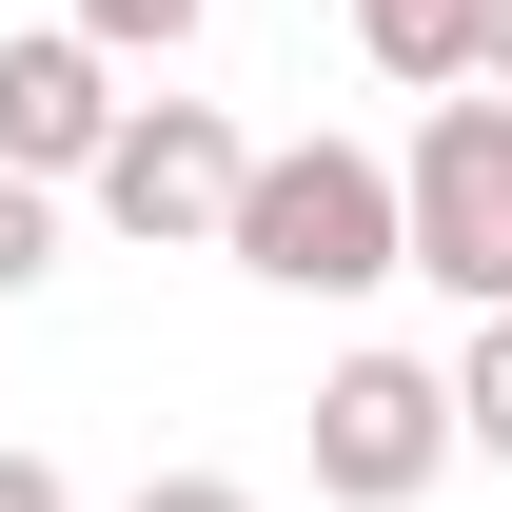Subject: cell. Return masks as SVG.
<instances>
[{"label":"cell","instance_id":"obj_4","mask_svg":"<svg viewBox=\"0 0 512 512\" xmlns=\"http://www.w3.org/2000/svg\"><path fill=\"white\" fill-rule=\"evenodd\" d=\"M453 473V355H335L316 375V493L335 512H414Z\"/></svg>","mask_w":512,"mask_h":512},{"label":"cell","instance_id":"obj_7","mask_svg":"<svg viewBox=\"0 0 512 512\" xmlns=\"http://www.w3.org/2000/svg\"><path fill=\"white\" fill-rule=\"evenodd\" d=\"M453 453H493V473H512V316L453 335Z\"/></svg>","mask_w":512,"mask_h":512},{"label":"cell","instance_id":"obj_11","mask_svg":"<svg viewBox=\"0 0 512 512\" xmlns=\"http://www.w3.org/2000/svg\"><path fill=\"white\" fill-rule=\"evenodd\" d=\"M473 99H512V0H473Z\"/></svg>","mask_w":512,"mask_h":512},{"label":"cell","instance_id":"obj_5","mask_svg":"<svg viewBox=\"0 0 512 512\" xmlns=\"http://www.w3.org/2000/svg\"><path fill=\"white\" fill-rule=\"evenodd\" d=\"M99 138H119V60H99L79 20H40V40H0V178L79 197V178H99Z\"/></svg>","mask_w":512,"mask_h":512},{"label":"cell","instance_id":"obj_9","mask_svg":"<svg viewBox=\"0 0 512 512\" xmlns=\"http://www.w3.org/2000/svg\"><path fill=\"white\" fill-rule=\"evenodd\" d=\"M119 512H256V493H237V473H138Z\"/></svg>","mask_w":512,"mask_h":512},{"label":"cell","instance_id":"obj_8","mask_svg":"<svg viewBox=\"0 0 512 512\" xmlns=\"http://www.w3.org/2000/svg\"><path fill=\"white\" fill-rule=\"evenodd\" d=\"M40 276H60V197H40V178H0V316H20Z\"/></svg>","mask_w":512,"mask_h":512},{"label":"cell","instance_id":"obj_10","mask_svg":"<svg viewBox=\"0 0 512 512\" xmlns=\"http://www.w3.org/2000/svg\"><path fill=\"white\" fill-rule=\"evenodd\" d=\"M0 512H79V493H60V453H20V434H0Z\"/></svg>","mask_w":512,"mask_h":512},{"label":"cell","instance_id":"obj_2","mask_svg":"<svg viewBox=\"0 0 512 512\" xmlns=\"http://www.w3.org/2000/svg\"><path fill=\"white\" fill-rule=\"evenodd\" d=\"M394 256L453 316H512V99H434L394 158Z\"/></svg>","mask_w":512,"mask_h":512},{"label":"cell","instance_id":"obj_6","mask_svg":"<svg viewBox=\"0 0 512 512\" xmlns=\"http://www.w3.org/2000/svg\"><path fill=\"white\" fill-rule=\"evenodd\" d=\"M355 60L414 99H473V0H355Z\"/></svg>","mask_w":512,"mask_h":512},{"label":"cell","instance_id":"obj_3","mask_svg":"<svg viewBox=\"0 0 512 512\" xmlns=\"http://www.w3.org/2000/svg\"><path fill=\"white\" fill-rule=\"evenodd\" d=\"M237 178H256V138L217 119V99H119V138H99V217H119L138 256H217L237 237Z\"/></svg>","mask_w":512,"mask_h":512},{"label":"cell","instance_id":"obj_1","mask_svg":"<svg viewBox=\"0 0 512 512\" xmlns=\"http://www.w3.org/2000/svg\"><path fill=\"white\" fill-rule=\"evenodd\" d=\"M217 256H237L256 296H375V276H414V256H394V158L375 138H256Z\"/></svg>","mask_w":512,"mask_h":512}]
</instances>
